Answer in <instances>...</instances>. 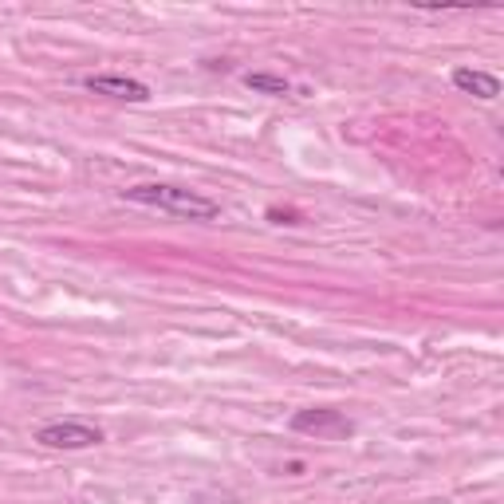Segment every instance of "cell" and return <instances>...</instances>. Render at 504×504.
Masks as SVG:
<instances>
[{
    "instance_id": "6da1fadb",
    "label": "cell",
    "mask_w": 504,
    "mask_h": 504,
    "mask_svg": "<svg viewBox=\"0 0 504 504\" xmlns=\"http://www.w3.org/2000/svg\"><path fill=\"white\" fill-rule=\"evenodd\" d=\"M123 201L130 206H150V209H162L170 217H189V221H213L217 217V201L194 194V189H182V186H158V182H146V186H130L123 189Z\"/></svg>"
},
{
    "instance_id": "7a4b0ae2",
    "label": "cell",
    "mask_w": 504,
    "mask_h": 504,
    "mask_svg": "<svg viewBox=\"0 0 504 504\" xmlns=\"http://www.w3.org/2000/svg\"><path fill=\"white\" fill-rule=\"evenodd\" d=\"M292 429L296 434H311L319 441H339V438H351L355 434V422L339 410H299L292 418Z\"/></svg>"
},
{
    "instance_id": "3957f363",
    "label": "cell",
    "mask_w": 504,
    "mask_h": 504,
    "mask_svg": "<svg viewBox=\"0 0 504 504\" xmlns=\"http://www.w3.org/2000/svg\"><path fill=\"white\" fill-rule=\"evenodd\" d=\"M35 441L47 449H91L103 441V429L87 422H52L35 434Z\"/></svg>"
},
{
    "instance_id": "277c9868",
    "label": "cell",
    "mask_w": 504,
    "mask_h": 504,
    "mask_svg": "<svg viewBox=\"0 0 504 504\" xmlns=\"http://www.w3.org/2000/svg\"><path fill=\"white\" fill-rule=\"evenodd\" d=\"M83 87L95 91V95H111V99H126V103H146L150 99L146 83L126 79V76H87Z\"/></svg>"
},
{
    "instance_id": "5b68a950",
    "label": "cell",
    "mask_w": 504,
    "mask_h": 504,
    "mask_svg": "<svg viewBox=\"0 0 504 504\" xmlns=\"http://www.w3.org/2000/svg\"><path fill=\"white\" fill-rule=\"evenodd\" d=\"M453 87L465 91V95H477V99H497L500 79L489 76V71H477V67H458L453 71Z\"/></svg>"
},
{
    "instance_id": "8992f818",
    "label": "cell",
    "mask_w": 504,
    "mask_h": 504,
    "mask_svg": "<svg viewBox=\"0 0 504 504\" xmlns=\"http://www.w3.org/2000/svg\"><path fill=\"white\" fill-rule=\"evenodd\" d=\"M245 87L257 91V95H292V83L284 76H272V71H248Z\"/></svg>"
},
{
    "instance_id": "52a82bcc",
    "label": "cell",
    "mask_w": 504,
    "mask_h": 504,
    "mask_svg": "<svg viewBox=\"0 0 504 504\" xmlns=\"http://www.w3.org/2000/svg\"><path fill=\"white\" fill-rule=\"evenodd\" d=\"M268 221H276V225H299V213H292V209H268Z\"/></svg>"
}]
</instances>
